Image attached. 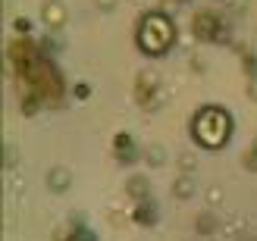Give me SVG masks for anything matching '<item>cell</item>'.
<instances>
[{
    "instance_id": "cell-8",
    "label": "cell",
    "mask_w": 257,
    "mask_h": 241,
    "mask_svg": "<svg viewBox=\"0 0 257 241\" xmlns=\"http://www.w3.org/2000/svg\"><path fill=\"white\" fill-rule=\"evenodd\" d=\"M216 229H220V216H213L210 210H204V213H198V216H195V232L198 235L210 238V235H216Z\"/></svg>"
},
{
    "instance_id": "cell-7",
    "label": "cell",
    "mask_w": 257,
    "mask_h": 241,
    "mask_svg": "<svg viewBox=\"0 0 257 241\" xmlns=\"http://www.w3.org/2000/svg\"><path fill=\"white\" fill-rule=\"evenodd\" d=\"M125 194L132 197V200H148L151 197L148 175H128V179H125Z\"/></svg>"
},
{
    "instance_id": "cell-9",
    "label": "cell",
    "mask_w": 257,
    "mask_h": 241,
    "mask_svg": "<svg viewBox=\"0 0 257 241\" xmlns=\"http://www.w3.org/2000/svg\"><path fill=\"white\" fill-rule=\"evenodd\" d=\"M135 222L138 225H154L157 222V204L148 197V200H138V207H135Z\"/></svg>"
},
{
    "instance_id": "cell-12",
    "label": "cell",
    "mask_w": 257,
    "mask_h": 241,
    "mask_svg": "<svg viewBox=\"0 0 257 241\" xmlns=\"http://www.w3.org/2000/svg\"><path fill=\"white\" fill-rule=\"evenodd\" d=\"M66 241H97V235H94L91 229H85V225H79L75 232H69V235H66Z\"/></svg>"
},
{
    "instance_id": "cell-21",
    "label": "cell",
    "mask_w": 257,
    "mask_h": 241,
    "mask_svg": "<svg viewBox=\"0 0 257 241\" xmlns=\"http://www.w3.org/2000/svg\"><path fill=\"white\" fill-rule=\"evenodd\" d=\"M75 97H88V85H75Z\"/></svg>"
},
{
    "instance_id": "cell-17",
    "label": "cell",
    "mask_w": 257,
    "mask_h": 241,
    "mask_svg": "<svg viewBox=\"0 0 257 241\" xmlns=\"http://www.w3.org/2000/svg\"><path fill=\"white\" fill-rule=\"evenodd\" d=\"M16 163H19V154L13 150V144H7V169H16Z\"/></svg>"
},
{
    "instance_id": "cell-15",
    "label": "cell",
    "mask_w": 257,
    "mask_h": 241,
    "mask_svg": "<svg viewBox=\"0 0 257 241\" xmlns=\"http://www.w3.org/2000/svg\"><path fill=\"white\" fill-rule=\"evenodd\" d=\"M179 166H182V175H188V172H195V157H188V154H182V157H179Z\"/></svg>"
},
{
    "instance_id": "cell-14",
    "label": "cell",
    "mask_w": 257,
    "mask_h": 241,
    "mask_svg": "<svg viewBox=\"0 0 257 241\" xmlns=\"http://www.w3.org/2000/svg\"><path fill=\"white\" fill-rule=\"evenodd\" d=\"M241 166H245V169H251V172H257V144L248 150L245 157H241Z\"/></svg>"
},
{
    "instance_id": "cell-2",
    "label": "cell",
    "mask_w": 257,
    "mask_h": 241,
    "mask_svg": "<svg viewBox=\"0 0 257 241\" xmlns=\"http://www.w3.org/2000/svg\"><path fill=\"white\" fill-rule=\"evenodd\" d=\"M173 41H176V29L163 13H148V16L138 22V47L145 50L148 57L166 54V50L173 47Z\"/></svg>"
},
{
    "instance_id": "cell-11",
    "label": "cell",
    "mask_w": 257,
    "mask_h": 241,
    "mask_svg": "<svg viewBox=\"0 0 257 241\" xmlns=\"http://www.w3.org/2000/svg\"><path fill=\"white\" fill-rule=\"evenodd\" d=\"M145 160H148V166H163V163H166V150H163V144H151V147H145Z\"/></svg>"
},
{
    "instance_id": "cell-1",
    "label": "cell",
    "mask_w": 257,
    "mask_h": 241,
    "mask_svg": "<svg viewBox=\"0 0 257 241\" xmlns=\"http://www.w3.org/2000/svg\"><path fill=\"white\" fill-rule=\"evenodd\" d=\"M229 135H232V116L223 110V107H201L195 113V119H191V138L201 144V147H223L229 141Z\"/></svg>"
},
{
    "instance_id": "cell-10",
    "label": "cell",
    "mask_w": 257,
    "mask_h": 241,
    "mask_svg": "<svg viewBox=\"0 0 257 241\" xmlns=\"http://www.w3.org/2000/svg\"><path fill=\"white\" fill-rule=\"evenodd\" d=\"M173 194L179 200H188L191 194H195V179H191V175H179V179L173 182Z\"/></svg>"
},
{
    "instance_id": "cell-19",
    "label": "cell",
    "mask_w": 257,
    "mask_h": 241,
    "mask_svg": "<svg viewBox=\"0 0 257 241\" xmlns=\"http://www.w3.org/2000/svg\"><path fill=\"white\" fill-rule=\"evenodd\" d=\"M207 200H210V204H220V200H223V191H220V188H210V191H207Z\"/></svg>"
},
{
    "instance_id": "cell-4",
    "label": "cell",
    "mask_w": 257,
    "mask_h": 241,
    "mask_svg": "<svg viewBox=\"0 0 257 241\" xmlns=\"http://www.w3.org/2000/svg\"><path fill=\"white\" fill-rule=\"evenodd\" d=\"M66 7L60 4V0H47V4H41V19L50 25V29H60V25H66Z\"/></svg>"
},
{
    "instance_id": "cell-18",
    "label": "cell",
    "mask_w": 257,
    "mask_h": 241,
    "mask_svg": "<svg viewBox=\"0 0 257 241\" xmlns=\"http://www.w3.org/2000/svg\"><path fill=\"white\" fill-rule=\"evenodd\" d=\"M94 4L100 7V13H110V10H116V0H94Z\"/></svg>"
},
{
    "instance_id": "cell-3",
    "label": "cell",
    "mask_w": 257,
    "mask_h": 241,
    "mask_svg": "<svg viewBox=\"0 0 257 241\" xmlns=\"http://www.w3.org/2000/svg\"><path fill=\"white\" fill-rule=\"evenodd\" d=\"M191 32L198 41H223L226 44V32H223V16H216L213 10H201L191 19Z\"/></svg>"
},
{
    "instance_id": "cell-13",
    "label": "cell",
    "mask_w": 257,
    "mask_h": 241,
    "mask_svg": "<svg viewBox=\"0 0 257 241\" xmlns=\"http://www.w3.org/2000/svg\"><path fill=\"white\" fill-rule=\"evenodd\" d=\"M125 150H135V147H132V135L119 132V135H116V154H125Z\"/></svg>"
},
{
    "instance_id": "cell-22",
    "label": "cell",
    "mask_w": 257,
    "mask_h": 241,
    "mask_svg": "<svg viewBox=\"0 0 257 241\" xmlns=\"http://www.w3.org/2000/svg\"><path fill=\"white\" fill-rule=\"evenodd\" d=\"M248 91H251V100H257V79H251V85H248Z\"/></svg>"
},
{
    "instance_id": "cell-5",
    "label": "cell",
    "mask_w": 257,
    "mask_h": 241,
    "mask_svg": "<svg viewBox=\"0 0 257 241\" xmlns=\"http://www.w3.org/2000/svg\"><path fill=\"white\" fill-rule=\"evenodd\" d=\"M135 88H138V100H141L145 107H151V104H154L151 97L160 91V82H157V75H154V72H141V75H138V85H135Z\"/></svg>"
},
{
    "instance_id": "cell-20",
    "label": "cell",
    "mask_w": 257,
    "mask_h": 241,
    "mask_svg": "<svg viewBox=\"0 0 257 241\" xmlns=\"http://www.w3.org/2000/svg\"><path fill=\"white\" fill-rule=\"evenodd\" d=\"M235 241H257V235H251V232H241V235H235Z\"/></svg>"
},
{
    "instance_id": "cell-6",
    "label": "cell",
    "mask_w": 257,
    "mask_h": 241,
    "mask_svg": "<svg viewBox=\"0 0 257 241\" xmlns=\"http://www.w3.org/2000/svg\"><path fill=\"white\" fill-rule=\"evenodd\" d=\"M69 185H72V172H69V166H54V169L47 172V188H50L54 194H63Z\"/></svg>"
},
{
    "instance_id": "cell-16",
    "label": "cell",
    "mask_w": 257,
    "mask_h": 241,
    "mask_svg": "<svg viewBox=\"0 0 257 241\" xmlns=\"http://www.w3.org/2000/svg\"><path fill=\"white\" fill-rule=\"evenodd\" d=\"M138 157H141V154H138V150H125V154H116V160L122 163V166H132V163H135Z\"/></svg>"
}]
</instances>
